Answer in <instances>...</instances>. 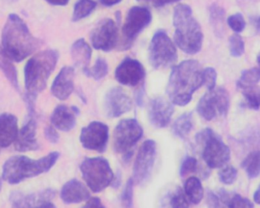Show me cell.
Returning a JSON list of instances; mask_svg holds the SVG:
<instances>
[{"label": "cell", "mask_w": 260, "mask_h": 208, "mask_svg": "<svg viewBox=\"0 0 260 208\" xmlns=\"http://www.w3.org/2000/svg\"><path fill=\"white\" fill-rule=\"evenodd\" d=\"M1 41L5 53L17 62L33 54L43 44L41 40L30 33L24 20L15 13L8 16L2 30Z\"/></svg>", "instance_id": "obj_1"}, {"label": "cell", "mask_w": 260, "mask_h": 208, "mask_svg": "<svg viewBox=\"0 0 260 208\" xmlns=\"http://www.w3.org/2000/svg\"><path fill=\"white\" fill-rule=\"evenodd\" d=\"M203 85V70L197 60H185L174 66L167 88L173 103L183 107L192 100V94Z\"/></svg>", "instance_id": "obj_2"}, {"label": "cell", "mask_w": 260, "mask_h": 208, "mask_svg": "<svg viewBox=\"0 0 260 208\" xmlns=\"http://www.w3.org/2000/svg\"><path fill=\"white\" fill-rule=\"evenodd\" d=\"M175 27L174 39L177 47L189 55L198 53L203 43L201 26L192 15V10L188 5L176 6L173 16Z\"/></svg>", "instance_id": "obj_3"}, {"label": "cell", "mask_w": 260, "mask_h": 208, "mask_svg": "<svg viewBox=\"0 0 260 208\" xmlns=\"http://www.w3.org/2000/svg\"><path fill=\"white\" fill-rule=\"evenodd\" d=\"M59 154L50 153L39 160H32L25 156H14L3 165V178L9 184H18L21 182L48 172L57 161Z\"/></svg>", "instance_id": "obj_4"}, {"label": "cell", "mask_w": 260, "mask_h": 208, "mask_svg": "<svg viewBox=\"0 0 260 208\" xmlns=\"http://www.w3.org/2000/svg\"><path fill=\"white\" fill-rule=\"evenodd\" d=\"M59 59L55 50H46L32 56L24 67V79L27 94L38 95L44 91Z\"/></svg>", "instance_id": "obj_5"}, {"label": "cell", "mask_w": 260, "mask_h": 208, "mask_svg": "<svg viewBox=\"0 0 260 208\" xmlns=\"http://www.w3.org/2000/svg\"><path fill=\"white\" fill-rule=\"evenodd\" d=\"M197 142L203 146L202 157L209 167L216 169L225 165L231 158V151L222 139L211 128H205L197 135Z\"/></svg>", "instance_id": "obj_6"}, {"label": "cell", "mask_w": 260, "mask_h": 208, "mask_svg": "<svg viewBox=\"0 0 260 208\" xmlns=\"http://www.w3.org/2000/svg\"><path fill=\"white\" fill-rule=\"evenodd\" d=\"M82 178L94 193L102 192L112 183L114 174L109 162L103 157H88L81 163Z\"/></svg>", "instance_id": "obj_7"}, {"label": "cell", "mask_w": 260, "mask_h": 208, "mask_svg": "<svg viewBox=\"0 0 260 208\" xmlns=\"http://www.w3.org/2000/svg\"><path fill=\"white\" fill-rule=\"evenodd\" d=\"M143 135V128L136 119L120 121L114 132V148L116 152L123 154L128 161L133 154V148Z\"/></svg>", "instance_id": "obj_8"}, {"label": "cell", "mask_w": 260, "mask_h": 208, "mask_svg": "<svg viewBox=\"0 0 260 208\" xmlns=\"http://www.w3.org/2000/svg\"><path fill=\"white\" fill-rule=\"evenodd\" d=\"M148 56L150 63L156 70L168 68L177 62V48L165 30H159L154 33Z\"/></svg>", "instance_id": "obj_9"}, {"label": "cell", "mask_w": 260, "mask_h": 208, "mask_svg": "<svg viewBox=\"0 0 260 208\" xmlns=\"http://www.w3.org/2000/svg\"><path fill=\"white\" fill-rule=\"evenodd\" d=\"M230 106V99L226 90L218 88L208 91L203 96L198 105L199 114L207 121H211L218 116H226Z\"/></svg>", "instance_id": "obj_10"}, {"label": "cell", "mask_w": 260, "mask_h": 208, "mask_svg": "<svg viewBox=\"0 0 260 208\" xmlns=\"http://www.w3.org/2000/svg\"><path fill=\"white\" fill-rule=\"evenodd\" d=\"M151 20L152 15L147 7L133 6L129 9L122 28L124 48H129L139 33L149 25Z\"/></svg>", "instance_id": "obj_11"}, {"label": "cell", "mask_w": 260, "mask_h": 208, "mask_svg": "<svg viewBox=\"0 0 260 208\" xmlns=\"http://www.w3.org/2000/svg\"><path fill=\"white\" fill-rule=\"evenodd\" d=\"M156 157V143L149 139L139 148L133 166V180L137 185L145 183L151 175Z\"/></svg>", "instance_id": "obj_12"}, {"label": "cell", "mask_w": 260, "mask_h": 208, "mask_svg": "<svg viewBox=\"0 0 260 208\" xmlns=\"http://www.w3.org/2000/svg\"><path fill=\"white\" fill-rule=\"evenodd\" d=\"M118 37L117 23L111 18H105L91 32V42L95 50L109 52L117 45Z\"/></svg>", "instance_id": "obj_13"}, {"label": "cell", "mask_w": 260, "mask_h": 208, "mask_svg": "<svg viewBox=\"0 0 260 208\" xmlns=\"http://www.w3.org/2000/svg\"><path fill=\"white\" fill-rule=\"evenodd\" d=\"M109 139L108 125L99 121L91 122L81 131L80 142L84 148L103 153L106 151Z\"/></svg>", "instance_id": "obj_14"}, {"label": "cell", "mask_w": 260, "mask_h": 208, "mask_svg": "<svg viewBox=\"0 0 260 208\" xmlns=\"http://www.w3.org/2000/svg\"><path fill=\"white\" fill-rule=\"evenodd\" d=\"M55 195L56 191L51 189L38 193L13 192L10 195V202L13 207H55L51 202Z\"/></svg>", "instance_id": "obj_15"}, {"label": "cell", "mask_w": 260, "mask_h": 208, "mask_svg": "<svg viewBox=\"0 0 260 208\" xmlns=\"http://www.w3.org/2000/svg\"><path fill=\"white\" fill-rule=\"evenodd\" d=\"M143 65L137 59L127 57L122 61L115 71L117 82L126 86L135 87L139 85L145 78Z\"/></svg>", "instance_id": "obj_16"}, {"label": "cell", "mask_w": 260, "mask_h": 208, "mask_svg": "<svg viewBox=\"0 0 260 208\" xmlns=\"http://www.w3.org/2000/svg\"><path fill=\"white\" fill-rule=\"evenodd\" d=\"M132 108V100L121 88L115 87L105 96V109L109 118L120 117Z\"/></svg>", "instance_id": "obj_17"}, {"label": "cell", "mask_w": 260, "mask_h": 208, "mask_svg": "<svg viewBox=\"0 0 260 208\" xmlns=\"http://www.w3.org/2000/svg\"><path fill=\"white\" fill-rule=\"evenodd\" d=\"M35 115V111H28V119L15 140V148L19 152L36 151L39 148L36 139L37 122Z\"/></svg>", "instance_id": "obj_18"}, {"label": "cell", "mask_w": 260, "mask_h": 208, "mask_svg": "<svg viewBox=\"0 0 260 208\" xmlns=\"http://www.w3.org/2000/svg\"><path fill=\"white\" fill-rule=\"evenodd\" d=\"M172 104L162 97L151 100L148 108V119L154 127L162 128L166 127L174 114Z\"/></svg>", "instance_id": "obj_19"}, {"label": "cell", "mask_w": 260, "mask_h": 208, "mask_svg": "<svg viewBox=\"0 0 260 208\" xmlns=\"http://www.w3.org/2000/svg\"><path fill=\"white\" fill-rule=\"evenodd\" d=\"M75 70L73 67L62 68L55 78L51 86V93L58 100H65L74 91Z\"/></svg>", "instance_id": "obj_20"}, {"label": "cell", "mask_w": 260, "mask_h": 208, "mask_svg": "<svg viewBox=\"0 0 260 208\" xmlns=\"http://www.w3.org/2000/svg\"><path fill=\"white\" fill-rule=\"evenodd\" d=\"M60 196L65 204H79L88 201L90 198V193L83 183L74 179L67 182L62 186Z\"/></svg>", "instance_id": "obj_21"}, {"label": "cell", "mask_w": 260, "mask_h": 208, "mask_svg": "<svg viewBox=\"0 0 260 208\" xmlns=\"http://www.w3.org/2000/svg\"><path fill=\"white\" fill-rule=\"evenodd\" d=\"M18 119L10 113L0 115V148H7L17 139Z\"/></svg>", "instance_id": "obj_22"}, {"label": "cell", "mask_w": 260, "mask_h": 208, "mask_svg": "<svg viewBox=\"0 0 260 208\" xmlns=\"http://www.w3.org/2000/svg\"><path fill=\"white\" fill-rule=\"evenodd\" d=\"M76 115L67 106L59 105L52 113L51 122L55 128L62 131H70L76 125Z\"/></svg>", "instance_id": "obj_23"}, {"label": "cell", "mask_w": 260, "mask_h": 208, "mask_svg": "<svg viewBox=\"0 0 260 208\" xmlns=\"http://www.w3.org/2000/svg\"><path fill=\"white\" fill-rule=\"evenodd\" d=\"M91 48L85 40L76 41L72 46L71 55L76 66L80 67L83 70L89 68L90 61L91 59Z\"/></svg>", "instance_id": "obj_24"}, {"label": "cell", "mask_w": 260, "mask_h": 208, "mask_svg": "<svg viewBox=\"0 0 260 208\" xmlns=\"http://www.w3.org/2000/svg\"><path fill=\"white\" fill-rule=\"evenodd\" d=\"M185 195L192 204H198L201 202L204 195L201 182L197 177H189L184 185Z\"/></svg>", "instance_id": "obj_25"}, {"label": "cell", "mask_w": 260, "mask_h": 208, "mask_svg": "<svg viewBox=\"0 0 260 208\" xmlns=\"http://www.w3.org/2000/svg\"><path fill=\"white\" fill-rule=\"evenodd\" d=\"M193 128V117L191 113H186L177 118L173 125L174 135L181 139L186 138Z\"/></svg>", "instance_id": "obj_26"}, {"label": "cell", "mask_w": 260, "mask_h": 208, "mask_svg": "<svg viewBox=\"0 0 260 208\" xmlns=\"http://www.w3.org/2000/svg\"><path fill=\"white\" fill-rule=\"evenodd\" d=\"M0 70L4 73L12 86L18 90L19 87H18L16 68L12 63V59L5 53L1 45H0Z\"/></svg>", "instance_id": "obj_27"}, {"label": "cell", "mask_w": 260, "mask_h": 208, "mask_svg": "<svg viewBox=\"0 0 260 208\" xmlns=\"http://www.w3.org/2000/svg\"><path fill=\"white\" fill-rule=\"evenodd\" d=\"M97 7L94 0H78L74 6L73 21H79L89 16Z\"/></svg>", "instance_id": "obj_28"}, {"label": "cell", "mask_w": 260, "mask_h": 208, "mask_svg": "<svg viewBox=\"0 0 260 208\" xmlns=\"http://www.w3.org/2000/svg\"><path fill=\"white\" fill-rule=\"evenodd\" d=\"M242 167L245 169L249 178H257L260 175V151L250 153L243 162Z\"/></svg>", "instance_id": "obj_29"}, {"label": "cell", "mask_w": 260, "mask_h": 208, "mask_svg": "<svg viewBox=\"0 0 260 208\" xmlns=\"http://www.w3.org/2000/svg\"><path fill=\"white\" fill-rule=\"evenodd\" d=\"M259 81L260 67L252 68L243 72L238 82V86L241 89H244V88L257 85Z\"/></svg>", "instance_id": "obj_30"}, {"label": "cell", "mask_w": 260, "mask_h": 208, "mask_svg": "<svg viewBox=\"0 0 260 208\" xmlns=\"http://www.w3.org/2000/svg\"><path fill=\"white\" fill-rule=\"evenodd\" d=\"M221 201L229 207L253 208V204L247 198H243L241 195L235 194L233 196L229 197L224 191L220 192Z\"/></svg>", "instance_id": "obj_31"}, {"label": "cell", "mask_w": 260, "mask_h": 208, "mask_svg": "<svg viewBox=\"0 0 260 208\" xmlns=\"http://www.w3.org/2000/svg\"><path fill=\"white\" fill-rule=\"evenodd\" d=\"M84 74L95 81L102 80L108 73V65L107 61L102 58H99L92 68L83 70Z\"/></svg>", "instance_id": "obj_32"}, {"label": "cell", "mask_w": 260, "mask_h": 208, "mask_svg": "<svg viewBox=\"0 0 260 208\" xmlns=\"http://www.w3.org/2000/svg\"><path fill=\"white\" fill-rule=\"evenodd\" d=\"M243 90V95L248 108L258 110L260 108V87L257 85L248 87Z\"/></svg>", "instance_id": "obj_33"}, {"label": "cell", "mask_w": 260, "mask_h": 208, "mask_svg": "<svg viewBox=\"0 0 260 208\" xmlns=\"http://www.w3.org/2000/svg\"><path fill=\"white\" fill-rule=\"evenodd\" d=\"M225 12L224 9L217 4H213L209 8V17L212 25L219 30L224 24Z\"/></svg>", "instance_id": "obj_34"}, {"label": "cell", "mask_w": 260, "mask_h": 208, "mask_svg": "<svg viewBox=\"0 0 260 208\" xmlns=\"http://www.w3.org/2000/svg\"><path fill=\"white\" fill-rule=\"evenodd\" d=\"M229 47H230L231 55L233 57H241L245 50L244 40L238 33L232 35L229 38Z\"/></svg>", "instance_id": "obj_35"}, {"label": "cell", "mask_w": 260, "mask_h": 208, "mask_svg": "<svg viewBox=\"0 0 260 208\" xmlns=\"http://www.w3.org/2000/svg\"><path fill=\"white\" fill-rule=\"evenodd\" d=\"M189 200L180 188H177L170 198V205L171 207H189Z\"/></svg>", "instance_id": "obj_36"}, {"label": "cell", "mask_w": 260, "mask_h": 208, "mask_svg": "<svg viewBox=\"0 0 260 208\" xmlns=\"http://www.w3.org/2000/svg\"><path fill=\"white\" fill-rule=\"evenodd\" d=\"M227 22L229 27L236 33L244 31L247 25L244 15L241 13H235L230 15L228 18Z\"/></svg>", "instance_id": "obj_37"}, {"label": "cell", "mask_w": 260, "mask_h": 208, "mask_svg": "<svg viewBox=\"0 0 260 208\" xmlns=\"http://www.w3.org/2000/svg\"><path fill=\"white\" fill-rule=\"evenodd\" d=\"M134 180L129 179L126 183L123 194L121 196V202L123 207H133V188H134Z\"/></svg>", "instance_id": "obj_38"}, {"label": "cell", "mask_w": 260, "mask_h": 208, "mask_svg": "<svg viewBox=\"0 0 260 208\" xmlns=\"http://www.w3.org/2000/svg\"><path fill=\"white\" fill-rule=\"evenodd\" d=\"M197 160L195 157H185L183 161L182 162L180 169V175L181 177H185L189 174L196 172L197 169Z\"/></svg>", "instance_id": "obj_39"}, {"label": "cell", "mask_w": 260, "mask_h": 208, "mask_svg": "<svg viewBox=\"0 0 260 208\" xmlns=\"http://www.w3.org/2000/svg\"><path fill=\"white\" fill-rule=\"evenodd\" d=\"M220 180L225 185H232L236 181L238 171L232 166H226L219 172Z\"/></svg>", "instance_id": "obj_40"}, {"label": "cell", "mask_w": 260, "mask_h": 208, "mask_svg": "<svg viewBox=\"0 0 260 208\" xmlns=\"http://www.w3.org/2000/svg\"><path fill=\"white\" fill-rule=\"evenodd\" d=\"M216 79L217 73L215 68L208 67L203 70V85H206L209 91L215 88Z\"/></svg>", "instance_id": "obj_41"}, {"label": "cell", "mask_w": 260, "mask_h": 208, "mask_svg": "<svg viewBox=\"0 0 260 208\" xmlns=\"http://www.w3.org/2000/svg\"><path fill=\"white\" fill-rule=\"evenodd\" d=\"M44 135L50 143L56 144L59 142V135L53 126L47 127L44 130Z\"/></svg>", "instance_id": "obj_42"}, {"label": "cell", "mask_w": 260, "mask_h": 208, "mask_svg": "<svg viewBox=\"0 0 260 208\" xmlns=\"http://www.w3.org/2000/svg\"><path fill=\"white\" fill-rule=\"evenodd\" d=\"M88 208H104L105 207L102 204V201L99 198H92L88 200V202L85 204V207Z\"/></svg>", "instance_id": "obj_43"}, {"label": "cell", "mask_w": 260, "mask_h": 208, "mask_svg": "<svg viewBox=\"0 0 260 208\" xmlns=\"http://www.w3.org/2000/svg\"><path fill=\"white\" fill-rule=\"evenodd\" d=\"M208 203L209 205L212 207H218L220 206L219 199L215 194L209 192L208 194Z\"/></svg>", "instance_id": "obj_44"}, {"label": "cell", "mask_w": 260, "mask_h": 208, "mask_svg": "<svg viewBox=\"0 0 260 208\" xmlns=\"http://www.w3.org/2000/svg\"><path fill=\"white\" fill-rule=\"evenodd\" d=\"M180 0H153V5L155 7H162L165 5L171 4V3H177Z\"/></svg>", "instance_id": "obj_45"}, {"label": "cell", "mask_w": 260, "mask_h": 208, "mask_svg": "<svg viewBox=\"0 0 260 208\" xmlns=\"http://www.w3.org/2000/svg\"><path fill=\"white\" fill-rule=\"evenodd\" d=\"M47 3L56 6H64L68 4L70 0H45Z\"/></svg>", "instance_id": "obj_46"}, {"label": "cell", "mask_w": 260, "mask_h": 208, "mask_svg": "<svg viewBox=\"0 0 260 208\" xmlns=\"http://www.w3.org/2000/svg\"><path fill=\"white\" fill-rule=\"evenodd\" d=\"M136 103L139 107H142L144 103V90L142 88L138 91L136 97Z\"/></svg>", "instance_id": "obj_47"}, {"label": "cell", "mask_w": 260, "mask_h": 208, "mask_svg": "<svg viewBox=\"0 0 260 208\" xmlns=\"http://www.w3.org/2000/svg\"><path fill=\"white\" fill-rule=\"evenodd\" d=\"M122 0H100V3L104 6L106 7H111V6H115L121 3Z\"/></svg>", "instance_id": "obj_48"}, {"label": "cell", "mask_w": 260, "mask_h": 208, "mask_svg": "<svg viewBox=\"0 0 260 208\" xmlns=\"http://www.w3.org/2000/svg\"><path fill=\"white\" fill-rule=\"evenodd\" d=\"M111 184H112L114 189L120 187V184H121V174H120V172L117 174V175L114 177V180H113Z\"/></svg>", "instance_id": "obj_49"}, {"label": "cell", "mask_w": 260, "mask_h": 208, "mask_svg": "<svg viewBox=\"0 0 260 208\" xmlns=\"http://www.w3.org/2000/svg\"><path fill=\"white\" fill-rule=\"evenodd\" d=\"M251 21L253 26L256 27V31L260 33V16L253 17L251 18Z\"/></svg>", "instance_id": "obj_50"}, {"label": "cell", "mask_w": 260, "mask_h": 208, "mask_svg": "<svg viewBox=\"0 0 260 208\" xmlns=\"http://www.w3.org/2000/svg\"><path fill=\"white\" fill-rule=\"evenodd\" d=\"M253 199H254L255 202L256 204H260V186L259 189L256 190V192H255L254 196H253Z\"/></svg>", "instance_id": "obj_51"}, {"label": "cell", "mask_w": 260, "mask_h": 208, "mask_svg": "<svg viewBox=\"0 0 260 208\" xmlns=\"http://www.w3.org/2000/svg\"><path fill=\"white\" fill-rule=\"evenodd\" d=\"M257 62H258V64H259V65L260 67V53H259V54L258 55V56H257Z\"/></svg>", "instance_id": "obj_52"}, {"label": "cell", "mask_w": 260, "mask_h": 208, "mask_svg": "<svg viewBox=\"0 0 260 208\" xmlns=\"http://www.w3.org/2000/svg\"><path fill=\"white\" fill-rule=\"evenodd\" d=\"M138 2H153V0H136Z\"/></svg>", "instance_id": "obj_53"}, {"label": "cell", "mask_w": 260, "mask_h": 208, "mask_svg": "<svg viewBox=\"0 0 260 208\" xmlns=\"http://www.w3.org/2000/svg\"><path fill=\"white\" fill-rule=\"evenodd\" d=\"M2 186H3V183H2L1 179H0V191H1Z\"/></svg>", "instance_id": "obj_54"}, {"label": "cell", "mask_w": 260, "mask_h": 208, "mask_svg": "<svg viewBox=\"0 0 260 208\" xmlns=\"http://www.w3.org/2000/svg\"><path fill=\"white\" fill-rule=\"evenodd\" d=\"M9 1H11V2H16L17 0H9Z\"/></svg>", "instance_id": "obj_55"}]
</instances>
